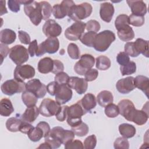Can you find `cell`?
<instances>
[{
    "label": "cell",
    "instance_id": "1",
    "mask_svg": "<svg viewBox=\"0 0 149 149\" xmlns=\"http://www.w3.org/2000/svg\"><path fill=\"white\" fill-rule=\"evenodd\" d=\"M93 11L91 5L87 2H83L79 5H74L70 9L68 16L72 20L80 21L89 17Z\"/></svg>",
    "mask_w": 149,
    "mask_h": 149
},
{
    "label": "cell",
    "instance_id": "2",
    "mask_svg": "<svg viewBox=\"0 0 149 149\" xmlns=\"http://www.w3.org/2000/svg\"><path fill=\"white\" fill-rule=\"evenodd\" d=\"M115 40V34L111 30H104L95 37L94 48L99 52H104L107 50L111 44Z\"/></svg>",
    "mask_w": 149,
    "mask_h": 149
},
{
    "label": "cell",
    "instance_id": "3",
    "mask_svg": "<svg viewBox=\"0 0 149 149\" xmlns=\"http://www.w3.org/2000/svg\"><path fill=\"white\" fill-rule=\"evenodd\" d=\"M86 112L83 109L79 101L68 107L67 112V123L71 127L76 126L82 122L81 116Z\"/></svg>",
    "mask_w": 149,
    "mask_h": 149
},
{
    "label": "cell",
    "instance_id": "4",
    "mask_svg": "<svg viewBox=\"0 0 149 149\" xmlns=\"http://www.w3.org/2000/svg\"><path fill=\"white\" fill-rule=\"evenodd\" d=\"M24 11L26 16H27L31 23L35 25L38 26L43 19L41 8L39 2L36 1L32 3L24 5Z\"/></svg>",
    "mask_w": 149,
    "mask_h": 149
},
{
    "label": "cell",
    "instance_id": "5",
    "mask_svg": "<svg viewBox=\"0 0 149 149\" xmlns=\"http://www.w3.org/2000/svg\"><path fill=\"white\" fill-rule=\"evenodd\" d=\"M9 58L17 65L27 62L29 58L28 50L22 45H16L10 49Z\"/></svg>",
    "mask_w": 149,
    "mask_h": 149
},
{
    "label": "cell",
    "instance_id": "6",
    "mask_svg": "<svg viewBox=\"0 0 149 149\" xmlns=\"http://www.w3.org/2000/svg\"><path fill=\"white\" fill-rule=\"evenodd\" d=\"M59 48V40L56 37H48L44 41L38 45L36 54L37 56H40L44 54H54L58 51Z\"/></svg>",
    "mask_w": 149,
    "mask_h": 149
},
{
    "label": "cell",
    "instance_id": "7",
    "mask_svg": "<svg viewBox=\"0 0 149 149\" xmlns=\"http://www.w3.org/2000/svg\"><path fill=\"white\" fill-rule=\"evenodd\" d=\"M94 57L88 54H83L80 56V59L74 66V72L81 76L84 75L86 72L91 69L95 63Z\"/></svg>",
    "mask_w": 149,
    "mask_h": 149
},
{
    "label": "cell",
    "instance_id": "8",
    "mask_svg": "<svg viewBox=\"0 0 149 149\" xmlns=\"http://www.w3.org/2000/svg\"><path fill=\"white\" fill-rule=\"evenodd\" d=\"M2 92L7 95H12L16 93L23 92L26 90V83L16 79H10L3 83L1 87Z\"/></svg>",
    "mask_w": 149,
    "mask_h": 149
},
{
    "label": "cell",
    "instance_id": "9",
    "mask_svg": "<svg viewBox=\"0 0 149 149\" xmlns=\"http://www.w3.org/2000/svg\"><path fill=\"white\" fill-rule=\"evenodd\" d=\"M61 107V105L52 99L45 98L39 107L40 113L45 117H51L55 115Z\"/></svg>",
    "mask_w": 149,
    "mask_h": 149
},
{
    "label": "cell",
    "instance_id": "10",
    "mask_svg": "<svg viewBox=\"0 0 149 149\" xmlns=\"http://www.w3.org/2000/svg\"><path fill=\"white\" fill-rule=\"evenodd\" d=\"M86 29V23L78 21L68 27L65 31V37L70 41H76L80 39Z\"/></svg>",
    "mask_w": 149,
    "mask_h": 149
},
{
    "label": "cell",
    "instance_id": "11",
    "mask_svg": "<svg viewBox=\"0 0 149 149\" xmlns=\"http://www.w3.org/2000/svg\"><path fill=\"white\" fill-rule=\"evenodd\" d=\"M34 76L35 69L30 65H17L13 73L14 79L21 82H24L26 79H31Z\"/></svg>",
    "mask_w": 149,
    "mask_h": 149
},
{
    "label": "cell",
    "instance_id": "12",
    "mask_svg": "<svg viewBox=\"0 0 149 149\" xmlns=\"http://www.w3.org/2000/svg\"><path fill=\"white\" fill-rule=\"evenodd\" d=\"M74 133L71 130H65L60 126H56L51 129L48 136L59 139L62 144L72 141L74 139Z\"/></svg>",
    "mask_w": 149,
    "mask_h": 149
},
{
    "label": "cell",
    "instance_id": "13",
    "mask_svg": "<svg viewBox=\"0 0 149 149\" xmlns=\"http://www.w3.org/2000/svg\"><path fill=\"white\" fill-rule=\"evenodd\" d=\"M26 90L34 93L38 98H43L47 93V86L38 79H33L26 83Z\"/></svg>",
    "mask_w": 149,
    "mask_h": 149
},
{
    "label": "cell",
    "instance_id": "14",
    "mask_svg": "<svg viewBox=\"0 0 149 149\" xmlns=\"http://www.w3.org/2000/svg\"><path fill=\"white\" fill-rule=\"evenodd\" d=\"M75 5L73 1L64 0L60 4H55L52 7V13L55 19H61L68 15L72 6Z\"/></svg>",
    "mask_w": 149,
    "mask_h": 149
},
{
    "label": "cell",
    "instance_id": "15",
    "mask_svg": "<svg viewBox=\"0 0 149 149\" xmlns=\"http://www.w3.org/2000/svg\"><path fill=\"white\" fill-rule=\"evenodd\" d=\"M55 96V101L60 105H63L72 99V91L67 84H59Z\"/></svg>",
    "mask_w": 149,
    "mask_h": 149
},
{
    "label": "cell",
    "instance_id": "16",
    "mask_svg": "<svg viewBox=\"0 0 149 149\" xmlns=\"http://www.w3.org/2000/svg\"><path fill=\"white\" fill-rule=\"evenodd\" d=\"M42 31L48 37H56L61 34L62 27L55 20L48 19L43 25Z\"/></svg>",
    "mask_w": 149,
    "mask_h": 149
},
{
    "label": "cell",
    "instance_id": "17",
    "mask_svg": "<svg viewBox=\"0 0 149 149\" xmlns=\"http://www.w3.org/2000/svg\"><path fill=\"white\" fill-rule=\"evenodd\" d=\"M87 82L85 79L72 76L69 77L67 84L70 88L75 90L77 94H82L87 91L88 87Z\"/></svg>",
    "mask_w": 149,
    "mask_h": 149
},
{
    "label": "cell",
    "instance_id": "18",
    "mask_svg": "<svg viewBox=\"0 0 149 149\" xmlns=\"http://www.w3.org/2000/svg\"><path fill=\"white\" fill-rule=\"evenodd\" d=\"M119 114L123 116L128 121L130 120L132 115L136 109L132 101L124 99L120 101L118 104Z\"/></svg>",
    "mask_w": 149,
    "mask_h": 149
},
{
    "label": "cell",
    "instance_id": "19",
    "mask_svg": "<svg viewBox=\"0 0 149 149\" xmlns=\"http://www.w3.org/2000/svg\"><path fill=\"white\" fill-rule=\"evenodd\" d=\"M134 77L129 76L119 80L116 84L117 90L122 94H128L135 88L134 84Z\"/></svg>",
    "mask_w": 149,
    "mask_h": 149
},
{
    "label": "cell",
    "instance_id": "20",
    "mask_svg": "<svg viewBox=\"0 0 149 149\" xmlns=\"http://www.w3.org/2000/svg\"><path fill=\"white\" fill-rule=\"evenodd\" d=\"M114 12V7L110 2H105L101 3L100 15L101 19L104 22L109 23L112 19Z\"/></svg>",
    "mask_w": 149,
    "mask_h": 149
},
{
    "label": "cell",
    "instance_id": "21",
    "mask_svg": "<svg viewBox=\"0 0 149 149\" xmlns=\"http://www.w3.org/2000/svg\"><path fill=\"white\" fill-rule=\"evenodd\" d=\"M133 15L144 16L147 13L146 4L143 1H126Z\"/></svg>",
    "mask_w": 149,
    "mask_h": 149
},
{
    "label": "cell",
    "instance_id": "22",
    "mask_svg": "<svg viewBox=\"0 0 149 149\" xmlns=\"http://www.w3.org/2000/svg\"><path fill=\"white\" fill-rule=\"evenodd\" d=\"M79 101L86 113L94 108L97 105L96 98L95 95L91 93L85 94L82 99Z\"/></svg>",
    "mask_w": 149,
    "mask_h": 149
},
{
    "label": "cell",
    "instance_id": "23",
    "mask_svg": "<svg viewBox=\"0 0 149 149\" xmlns=\"http://www.w3.org/2000/svg\"><path fill=\"white\" fill-rule=\"evenodd\" d=\"M148 118V113L144 109L138 110L135 109L130 119V122H133L137 125H144Z\"/></svg>",
    "mask_w": 149,
    "mask_h": 149
},
{
    "label": "cell",
    "instance_id": "24",
    "mask_svg": "<svg viewBox=\"0 0 149 149\" xmlns=\"http://www.w3.org/2000/svg\"><path fill=\"white\" fill-rule=\"evenodd\" d=\"M134 84L135 87L141 90L147 97H148L149 80L146 76L139 75L134 79Z\"/></svg>",
    "mask_w": 149,
    "mask_h": 149
},
{
    "label": "cell",
    "instance_id": "25",
    "mask_svg": "<svg viewBox=\"0 0 149 149\" xmlns=\"http://www.w3.org/2000/svg\"><path fill=\"white\" fill-rule=\"evenodd\" d=\"M39 113V108H38L36 105L27 107L24 112L22 115L21 118L22 120L24 121L32 123L34 122L37 118L38 116Z\"/></svg>",
    "mask_w": 149,
    "mask_h": 149
},
{
    "label": "cell",
    "instance_id": "26",
    "mask_svg": "<svg viewBox=\"0 0 149 149\" xmlns=\"http://www.w3.org/2000/svg\"><path fill=\"white\" fill-rule=\"evenodd\" d=\"M54 66V60L49 57L41 59L38 63V70L42 74L52 72Z\"/></svg>",
    "mask_w": 149,
    "mask_h": 149
},
{
    "label": "cell",
    "instance_id": "27",
    "mask_svg": "<svg viewBox=\"0 0 149 149\" xmlns=\"http://www.w3.org/2000/svg\"><path fill=\"white\" fill-rule=\"evenodd\" d=\"M98 104L102 107H105L112 104L113 101V97L112 93L108 90H103L98 93L97 97Z\"/></svg>",
    "mask_w": 149,
    "mask_h": 149
},
{
    "label": "cell",
    "instance_id": "28",
    "mask_svg": "<svg viewBox=\"0 0 149 149\" xmlns=\"http://www.w3.org/2000/svg\"><path fill=\"white\" fill-rule=\"evenodd\" d=\"M16 38L15 32L9 29H5L0 32V41L2 44L9 45L12 44Z\"/></svg>",
    "mask_w": 149,
    "mask_h": 149
},
{
    "label": "cell",
    "instance_id": "29",
    "mask_svg": "<svg viewBox=\"0 0 149 149\" xmlns=\"http://www.w3.org/2000/svg\"><path fill=\"white\" fill-rule=\"evenodd\" d=\"M118 30V36L120 40L123 41L132 40L134 37V33L129 25L120 28Z\"/></svg>",
    "mask_w": 149,
    "mask_h": 149
},
{
    "label": "cell",
    "instance_id": "30",
    "mask_svg": "<svg viewBox=\"0 0 149 149\" xmlns=\"http://www.w3.org/2000/svg\"><path fill=\"white\" fill-rule=\"evenodd\" d=\"M14 112L11 101L8 98H2L0 101V114L3 116H9Z\"/></svg>",
    "mask_w": 149,
    "mask_h": 149
},
{
    "label": "cell",
    "instance_id": "31",
    "mask_svg": "<svg viewBox=\"0 0 149 149\" xmlns=\"http://www.w3.org/2000/svg\"><path fill=\"white\" fill-rule=\"evenodd\" d=\"M119 132L122 137L126 139L133 137L136 133L135 127L129 123H122L119 126Z\"/></svg>",
    "mask_w": 149,
    "mask_h": 149
},
{
    "label": "cell",
    "instance_id": "32",
    "mask_svg": "<svg viewBox=\"0 0 149 149\" xmlns=\"http://www.w3.org/2000/svg\"><path fill=\"white\" fill-rule=\"evenodd\" d=\"M22 100L25 105L27 107H30L36 105L38 101V98L32 92L25 90L22 92Z\"/></svg>",
    "mask_w": 149,
    "mask_h": 149
},
{
    "label": "cell",
    "instance_id": "33",
    "mask_svg": "<svg viewBox=\"0 0 149 149\" xmlns=\"http://www.w3.org/2000/svg\"><path fill=\"white\" fill-rule=\"evenodd\" d=\"M134 47L137 51L142 54L146 57H148V41L142 38H137L134 42Z\"/></svg>",
    "mask_w": 149,
    "mask_h": 149
},
{
    "label": "cell",
    "instance_id": "34",
    "mask_svg": "<svg viewBox=\"0 0 149 149\" xmlns=\"http://www.w3.org/2000/svg\"><path fill=\"white\" fill-rule=\"evenodd\" d=\"M96 36V33L93 31H88L83 34L79 40L84 45L89 47H93Z\"/></svg>",
    "mask_w": 149,
    "mask_h": 149
},
{
    "label": "cell",
    "instance_id": "35",
    "mask_svg": "<svg viewBox=\"0 0 149 149\" xmlns=\"http://www.w3.org/2000/svg\"><path fill=\"white\" fill-rule=\"evenodd\" d=\"M22 122V120L17 118H10L6 120V129L11 132H17L19 131V128Z\"/></svg>",
    "mask_w": 149,
    "mask_h": 149
},
{
    "label": "cell",
    "instance_id": "36",
    "mask_svg": "<svg viewBox=\"0 0 149 149\" xmlns=\"http://www.w3.org/2000/svg\"><path fill=\"white\" fill-rule=\"evenodd\" d=\"M96 68L98 70H106L111 66V63L110 59L106 56L100 55L98 56L96 59Z\"/></svg>",
    "mask_w": 149,
    "mask_h": 149
},
{
    "label": "cell",
    "instance_id": "37",
    "mask_svg": "<svg viewBox=\"0 0 149 149\" xmlns=\"http://www.w3.org/2000/svg\"><path fill=\"white\" fill-rule=\"evenodd\" d=\"M71 130L73 132L75 135L79 137H83L87 134L89 132V128L87 125L84 122H81L79 125L71 127Z\"/></svg>",
    "mask_w": 149,
    "mask_h": 149
},
{
    "label": "cell",
    "instance_id": "38",
    "mask_svg": "<svg viewBox=\"0 0 149 149\" xmlns=\"http://www.w3.org/2000/svg\"><path fill=\"white\" fill-rule=\"evenodd\" d=\"M27 136L31 141L37 142L44 137V132L41 128L36 126L27 134Z\"/></svg>",
    "mask_w": 149,
    "mask_h": 149
},
{
    "label": "cell",
    "instance_id": "39",
    "mask_svg": "<svg viewBox=\"0 0 149 149\" xmlns=\"http://www.w3.org/2000/svg\"><path fill=\"white\" fill-rule=\"evenodd\" d=\"M39 3L41 8L43 20H48L52 13V8L51 5L47 1H41Z\"/></svg>",
    "mask_w": 149,
    "mask_h": 149
},
{
    "label": "cell",
    "instance_id": "40",
    "mask_svg": "<svg viewBox=\"0 0 149 149\" xmlns=\"http://www.w3.org/2000/svg\"><path fill=\"white\" fill-rule=\"evenodd\" d=\"M120 70L122 76L133 74L136 71V64L133 61H130L126 65L120 66Z\"/></svg>",
    "mask_w": 149,
    "mask_h": 149
},
{
    "label": "cell",
    "instance_id": "41",
    "mask_svg": "<svg viewBox=\"0 0 149 149\" xmlns=\"http://www.w3.org/2000/svg\"><path fill=\"white\" fill-rule=\"evenodd\" d=\"M105 115L111 118H113L118 116L119 114V111L118 105L114 104H110L105 107L104 110Z\"/></svg>",
    "mask_w": 149,
    "mask_h": 149
},
{
    "label": "cell",
    "instance_id": "42",
    "mask_svg": "<svg viewBox=\"0 0 149 149\" xmlns=\"http://www.w3.org/2000/svg\"><path fill=\"white\" fill-rule=\"evenodd\" d=\"M67 51L69 56L73 59H78L80 57L79 48L74 43H70L68 46Z\"/></svg>",
    "mask_w": 149,
    "mask_h": 149
},
{
    "label": "cell",
    "instance_id": "43",
    "mask_svg": "<svg viewBox=\"0 0 149 149\" xmlns=\"http://www.w3.org/2000/svg\"><path fill=\"white\" fill-rule=\"evenodd\" d=\"M128 17L129 16L126 14H121L117 16L115 20V26L116 30L125 26L129 25Z\"/></svg>",
    "mask_w": 149,
    "mask_h": 149
},
{
    "label": "cell",
    "instance_id": "44",
    "mask_svg": "<svg viewBox=\"0 0 149 149\" xmlns=\"http://www.w3.org/2000/svg\"><path fill=\"white\" fill-rule=\"evenodd\" d=\"M128 19L129 24H131L135 27H140L143 26L145 22L144 16H137L133 14L130 15L129 16Z\"/></svg>",
    "mask_w": 149,
    "mask_h": 149
},
{
    "label": "cell",
    "instance_id": "45",
    "mask_svg": "<svg viewBox=\"0 0 149 149\" xmlns=\"http://www.w3.org/2000/svg\"><path fill=\"white\" fill-rule=\"evenodd\" d=\"M113 147L115 149H128L129 148V143L126 138L119 137L114 141Z\"/></svg>",
    "mask_w": 149,
    "mask_h": 149
},
{
    "label": "cell",
    "instance_id": "46",
    "mask_svg": "<svg viewBox=\"0 0 149 149\" xmlns=\"http://www.w3.org/2000/svg\"><path fill=\"white\" fill-rule=\"evenodd\" d=\"M124 49L125 52L132 57H137L140 55L134 47V42H126L125 45Z\"/></svg>",
    "mask_w": 149,
    "mask_h": 149
},
{
    "label": "cell",
    "instance_id": "47",
    "mask_svg": "<svg viewBox=\"0 0 149 149\" xmlns=\"http://www.w3.org/2000/svg\"><path fill=\"white\" fill-rule=\"evenodd\" d=\"M97 144V137L95 135L92 134L88 136L84 141V148L85 149H93Z\"/></svg>",
    "mask_w": 149,
    "mask_h": 149
},
{
    "label": "cell",
    "instance_id": "48",
    "mask_svg": "<svg viewBox=\"0 0 149 149\" xmlns=\"http://www.w3.org/2000/svg\"><path fill=\"white\" fill-rule=\"evenodd\" d=\"M86 29L88 31L97 33L100 29L101 26L98 22L95 20H90L86 23Z\"/></svg>",
    "mask_w": 149,
    "mask_h": 149
},
{
    "label": "cell",
    "instance_id": "49",
    "mask_svg": "<svg viewBox=\"0 0 149 149\" xmlns=\"http://www.w3.org/2000/svg\"><path fill=\"white\" fill-rule=\"evenodd\" d=\"M69 77H70L66 73L61 72L55 74L54 77V80L59 84H67L69 79Z\"/></svg>",
    "mask_w": 149,
    "mask_h": 149
},
{
    "label": "cell",
    "instance_id": "50",
    "mask_svg": "<svg viewBox=\"0 0 149 149\" xmlns=\"http://www.w3.org/2000/svg\"><path fill=\"white\" fill-rule=\"evenodd\" d=\"M68 107H69L67 105H64L60 107L59 111L55 115L56 118L60 122H63L66 119Z\"/></svg>",
    "mask_w": 149,
    "mask_h": 149
},
{
    "label": "cell",
    "instance_id": "51",
    "mask_svg": "<svg viewBox=\"0 0 149 149\" xmlns=\"http://www.w3.org/2000/svg\"><path fill=\"white\" fill-rule=\"evenodd\" d=\"M116 61L120 66H123L130 62V58L125 52H120L116 56Z\"/></svg>",
    "mask_w": 149,
    "mask_h": 149
},
{
    "label": "cell",
    "instance_id": "52",
    "mask_svg": "<svg viewBox=\"0 0 149 149\" xmlns=\"http://www.w3.org/2000/svg\"><path fill=\"white\" fill-rule=\"evenodd\" d=\"M65 148L71 149V148H77V149H83L84 148L83 144L79 140H75L69 141L65 144Z\"/></svg>",
    "mask_w": 149,
    "mask_h": 149
},
{
    "label": "cell",
    "instance_id": "53",
    "mask_svg": "<svg viewBox=\"0 0 149 149\" xmlns=\"http://www.w3.org/2000/svg\"><path fill=\"white\" fill-rule=\"evenodd\" d=\"M98 75V72L95 69H90L84 74L85 79L87 81H92L95 80Z\"/></svg>",
    "mask_w": 149,
    "mask_h": 149
},
{
    "label": "cell",
    "instance_id": "54",
    "mask_svg": "<svg viewBox=\"0 0 149 149\" xmlns=\"http://www.w3.org/2000/svg\"><path fill=\"white\" fill-rule=\"evenodd\" d=\"M44 139H45V141H46L49 144V146L51 147V148H54V149L58 148L62 144V142L59 139L54 137L48 136Z\"/></svg>",
    "mask_w": 149,
    "mask_h": 149
},
{
    "label": "cell",
    "instance_id": "55",
    "mask_svg": "<svg viewBox=\"0 0 149 149\" xmlns=\"http://www.w3.org/2000/svg\"><path fill=\"white\" fill-rule=\"evenodd\" d=\"M18 36H19V39L22 44L25 45H28L31 42L30 37L29 34L26 31L23 30H19L18 31Z\"/></svg>",
    "mask_w": 149,
    "mask_h": 149
},
{
    "label": "cell",
    "instance_id": "56",
    "mask_svg": "<svg viewBox=\"0 0 149 149\" xmlns=\"http://www.w3.org/2000/svg\"><path fill=\"white\" fill-rule=\"evenodd\" d=\"M20 3L19 0H9L8 1V5L9 9L13 12H17L20 10Z\"/></svg>",
    "mask_w": 149,
    "mask_h": 149
},
{
    "label": "cell",
    "instance_id": "57",
    "mask_svg": "<svg viewBox=\"0 0 149 149\" xmlns=\"http://www.w3.org/2000/svg\"><path fill=\"white\" fill-rule=\"evenodd\" d=\"M63 70H64V65L63 63L58 59H54L53 69H52V73L54 74H57L59 72H63Z\"/></svg>",
    "mask_w": 149,
    "mask_h": 149
},
{
    "label": "cell",
    "instance_id": "58",
    "mask_svg": "<svg viewBox=\"0 0 149 149\" xmlns=\"http://www.w3.org/2000/svg\"><path fill=\"white\" fill-rule=\"evenodd\" d=\"M33 128H34V126H32L29 122H27L22 120V122L19 128V132L24 134H27Z\"/></svg>",
    "mask_w": 149,
    "mask_h": 149
},
{
    "label": "cell",
    "instance_id": "59",
    "mask_svg": "<svg viewBox=\"0 0 149 149\" xmlns=\"http://www.w3.org/2000/svg\"><path fill=\"white\" fill-rule=\"evenodd\" d=\"M37 126L41 128L42 129V130L43 131L44 138L48 136V135L50 133V131H51V128H50L49 124L47 122H46L45 121H41L37 125Z\"/></svg>",
    "mask_w": 149,
    "mask_h": 149
},
{
    "label": "cell",
    "instance_id": "60",
    "mask_svg": "<svg viewBox=\"0 0 149 149\" xmlns=\"http://www.w3.org/2000/svg\"><path fill=\"white\" fill-rule=\"evenodd\" d=\"M59 84L56 81H54L49 83L47 86V92L51 95L54 96L56 94V91L59 86Z\"/></svg>",
    "mask_w": 149,
    "mask_h": 149
},
{
    "label": "cell",
    "instance_id": "61",
    "mask_svg": "<svg viewBox=\"0 0 149 149\" xmlns=\"http://www.w3.org/2000/svg\"><path fill=\"white\" fill-rule=\"evenodd\" d=\"M38 45L37 44V41L36 40H33L29 44L28 52L30 56L33 57L35 55H36L38 50Z\"/></svg>",
    "mask_w": 149,
    "mask_h": 149
},
{
    "label": "cell",
    "instance_id": "62",
    "mask_svg": "<svg viewBox=\"0 0 149 149\" xmlns=\"http://www.w3.org/2000/svg\"><path fill=\"white\" fill-rule=\"evenodd\" d=\"M10 49L9 48L7 45L1 43L0 44V52H1V63L3 61V59L6 57L8 54L9 53Z\"/></svg>",
    "mask_w": 149,
    "mask_h": 149
},
{
    "label": "cell",
    "instance_id": "63",
    "mask_svg": "<svg viewBox=\"0 0 149 149\" xmlns=\"http://www.w3.org/2000/svg\"><path fill=\"white\" fill-rule=\"evenodd\" d=\"M5 1H1V5H0V10H1V13L0 15L2 16L3 14L7 13H8V10L6 9V6H5Z\"/></svg>",
    "mask_w": 149,
    "mask_h": 149
},
{
    "label": "cell",
    "instance_id": "64",
    "mask_svg": "<svg viewBox=\"0 0 149 149\" xmlns=\"http://www.w3.org/2000/svg\"><path fill=\"white\" fill-rule=\"evenodd\" d=\"M37 148H41V149H42V148H45V149H52L51 148V147L49 146V144L48 143H47L46 141H45L44 143H41V144H40V145L37 147Z\"/></svg>",
    "mask_w": 149,
    "mask_h": 149
}]
</instances>
